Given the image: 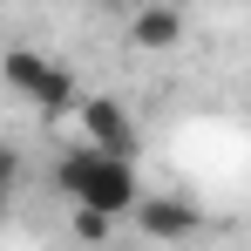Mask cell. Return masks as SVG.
Segmentation results:
<instances>
[{
	"label": "cell",
	"instance_id": "obj_8",
	"mask_svg": "<svg viewBox=\"0 0 251 251\" xmlns=\"http://www.w3.org/2000/svg\"><path fill=\"white\" fill-rule=\"evenodd\" d=\"M0 217H7V204H0Z\"/></svg>",
	"mask_w": 251,
	"mask_h": 251
},
{
	"label": "cell",
	"instance_id": "obj_7",
	"mask_svg": "<svg viewBox=\"0 0 251 251\" xmlns=\"http://www.w3.org/2000/svg\"><path fill=\"white\" fill-rule=\"evenodd\" d=\"M14 176H21V156H14V150L0 143V197H7V183H14Z\"/></svg>",
	"mask_w": 251,
	"mask_h": 251
},
{
	"label": "cell",
	"instance_id": "obj_5",
	"mask_svg": "<svg viewBox=\"0 0 251 251\" xmlns=\"http://www.w3.org/2000/svg\"><path fill=\"white\" fill-rule=\"evenodd\" d=\"M176 34H183V14H176V7H143V14L129 21V41L136 48H170Z\"/></svg>",
	"mask_w": 251,
	"mask_h": 251
},
{
	"label": "cell",
	"instance_id": "obj_3",
	"mask_svg": "<svg viewBox=\"0 0 251 251\" xmlns=\"http://www.w3.org/2000/svg\"><path fill=\"white\" fill-rule=\"evenodd\" d=\"M75 123H82V150L116 156V163L136 156V123H129V109L116 95H75Z\"/></svg>",
	"mask_w": 251,
	"mask_h": 251
},
{
	"label": "cell",
	"instance_id": "obj_2",
	"mask_svg": "<svg viewBox=\"0 0 251 251\" xmlns=\"http://www.w3.org/2000/svg\"><path fill=\"white\" fill-rule=\"evenodd\" d=\"M0 75H7V88H21L41 116H68V109H75V75H68L61 61L34 54V48H7V54H0Z\"/></svg>",
	"mask_w": 251,
	"mask_h": 251
},
{
	"label": "cell",
	"instance_id": "obj_1",
	"mask_svg": "<svg viewBox=\"0 0 251 251\" xmlns=\"http://www.w3.org/2000/svg\"><path fill=\"white\" fill-rule=\"evenodd\" d=\"M54 183L75 197V210H88V217H129L136 210V170L116 163V156H95V150H68L61 156V170H54Z\"/></svg>",
	"mask_w": 251,
	"mask_h": 251
},
{
	"label": "cell",
	"instance_id": "obj_4",
	"mask_svg": "<svg viewBox=\"0 0 251 251\" xmlns=\"http://www.w3.org/2000/svg\"><path fill=\"white\" fill-rule=\"evenodd\" d=\"M136 224H143V238H163V245H176V238H197V204L190 197H136V210H129Z\"/></svg>",
	"mask_w": 251,
	"mask_h": 251
},
{
	"label": "cell",
	"instance_id": "obj_6",
	"mask_svg": "<svg viewBox=\"0 0 251 251\" xmlns=\"http://www.w3.org/2000/svg\"><path fill=\"white\" fill-rule=\"evenodd\" d=\"M109 231H116L109 217H88V210H75V238H82V245H102Z\"/></svg>",
	"mask_w": 251,
	"mask_h": 251
}]
</instances>
